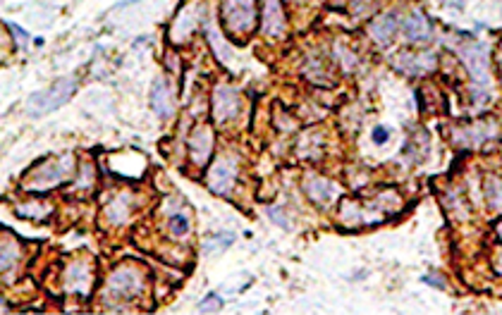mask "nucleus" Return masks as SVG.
<instances>
[{
	"label": "nucleus",
	"instance_id": "1",
	"mask_svg": "<svg viewBox=\"0 0 502 315\" xmlns=\"http://www.w3.org/2000/svg\"><path fill=\"white\" fill-rule=\"evenodd\" d=\"M400 208H402V196L393 189H385L366 205L359 201H352V198L342 201L340 220L342 224H347V227H368V224L385 222Z\"/></svg>",
	"mask_w": 502,
	"mask_h": 315
},
{
	"label": "nucleus",
	"instance_id": "2",
	"mask_svg": "<svg viewBox=\"0 0 502 315\" xmlns=\"http://www.w3.org/2000/svg\"><path fill=\"white\" fill-rule=\"evenodd\" d=\"M74 175V155L72 153H65L60 158H55V160H46L41 162V165L34 170L29 175V180L24 182V189L26 191H48L53 187H60V184H65L67 180H72Z\"/></svg>",
	"mask_w": 502,
	"mask_h": 315
},
{
	"label": "nucleus",
	"instance_id": "3",
	"mask_svg": "<svg viewBox=\"0 0 502 315\" xmlns=\"http://www.w3.org/2000/svg\"><path fill=\"white\" fill-rule=\"evenodd\" d=\"M74 91H77V79L74 77L58 79L55 84L44 88V91H36L29 100H26V115L41 118V115H46V113L58 110L60 105H65V103L72 98Z\"/></svg>",
	"mask_w": 502,
	"mask_h": 315
},
{
	"label": "nucleus",
	"instance_id": "4",
	"mask_svg": "<svg viewBox=\"0 0 502 315\" xmlns=\"http://www.w3.org/2000/svg\"><path fill=\"white\" fill-rule=\"evenodd\" d=\"M223 24L232 36H246L256 24V0H223Z\"/></svg>",
	"mask_w": 502,
	"mask_h": 315
},
{
	"label": "nucleus",
	"instance_id": "5",
	"mask_svg": "<svg viewBox=\"0 0 502 315\" xmlns=\"http://www.w3.org/2000/svg\"><path fill=\"white\" fill-rule=\"evenodd\" d=\"M144 289H146V282L139 268H118L108 277V294L115 299H136Z\"/></svg>",
	"mask_w": 502,
	"mask_h": 315
},
{
	"label": "nucleus",
	"instance_id": "6",
	"mask_svg": "<svg viewBox=\"0 0 502 315\" xmlns=\"http://www.w3.org/2000/svg\"><path fill=\"white\" fill-rule=\"evenodd\" d=\"M459 56H462V63L469 70L473 84L476 86H488L491 81V70H488V48L481 41H466V43L459 48Z\"/></svg>",
	"mask_w": 502,
	"mask_h": 315
},
{
	"label": "nucleus",
	"instance_id": "7",
	"mask_svg": "<svg viewBox=\"0 0 502 315\" xmlns=\"http://www.w3.org/2000/svg\"><path fill=\"white\" fill-rule=\"evenodd\" d=\"M237 182V160L232 155H223L213 162V167L206 175V184L213 194L218 196H228L232 189H235Z\"/></svg>",
	"mask_w": 502,
	"mask_h": 315
},
{
	"label": "nucleus",
	"instance_id": "8",
	"mask_svg": "<svg viewBox=\"0 0 502 315\" xmlns=\"http://www.w3.org/2000/svg\"><path fill=\"white\" fill-rule=\"evenodd\" d=\"M239 91L230 84H218L213 88V120L218 125H225V122L235 120L239 115Z\"/></svg>",
	"mask_w": 502,
	"mask_h": 315
},
{
	"label": "nucleus",
	"instance_id": "9",
	"mask_svg": "<svg viewBox=\"0 0 502 315\" xmlns=\"http://www.w3.org/2000/svg\"><path fill=\"white\" fill-rule=\"evenodd\" d=\"M199 17H204V5L201 3L184 5V8L177 12L173 26H170V38H173L175 43L184 41L199 26Z\"/></svg>",
	"mask_w": 502,
	"mask_h": 315
},
{
	"label": "nucleus",
	"instance_id": "10",
	"mask_svg": "<svg viewBox=\"0 0 502 315\" xmlns=\"http://www.w3.org/2000/svg\"><path fill=\"white\" fill-rule=\"evenodd\" d=\"M213 129L209 125H199L189 136V158L196 167H204L213 153Z\"/></svg>",
	"mask_w": 502,
	"mask_h": 315
},
{
	"label": "nucleus",
	"instance_id": "11",
	"mask_svg": "<svg viewBox=\"0 0 502 315\" xmlns=\"http://www.w3.org/2000/svg\"><path fill=\"white\" fill-rule=\"evenodd\" d=\"M304 191L316 205H330L340 196L338 184L326 180V177H321V175H306L304 177Z\"/></svg>",
	"mask_w": 502,
	"mask_h": 315
},
{
	"label": "nucleus",
	"instance_id": "12",
	"mask_svg": "<svg viewBox=\"0 0 502 315\" xmlns=\"http://www.w3.org/2000/svg\"><path fill=\"white\" fill-rule=\"evenodd\" d=\"M438 60L433 53H402V56H397L395 60V67L404 74H409V77H423V74H428L436 70Z\"/></svg>",
	"mask_w": 502,
	"mask_h": 315
},
{
	"label": "nucleus",
	"instance_id": "13",
	"mask_svg": "<svg viewBox=\"0 0 502 315\" xmlns=\"http://www.w3.org/2000/svg\"><path fill=\"white\" fill-rule=\"evenodd\" d=\"M495 127L491 122H476V125H466L462 129H455L452 139H455L457 146H464V148H478L483 146L488 139H493Z\"/></svg>",
	"mask_w": 502,
	"mask_h": 315
},
{
	"label": "nucleus",
	"instance_id": "14",
	"mask_svg": "<svg viewBox=\"0 0 502 315\" xmlns=\"http://www.w3.org/2000/svg\"><path fill=\"white\" fill-rule=\"evenodd\" d=\"M261 29L271 38H280L285 33V12L280 0H263V22Z\"/></svg>",
	"mask_w": 502,
	"mask_h": 315
},
{
	"label": "nucleus",
	"instance_id": "15",
	"mask_svg": "<svg viewBox=\"0 0 502 315\" xmlns=\"http://www.w3.org/2000/svg\"><path fill=\"white\" fill-rule=\"evenodd\" d=\"M404 36L411 43H423L433 36V26L431 19L423 15L421 10H411L407 17H404Z\"/></svg>",
	"mask_w": 502,
	"mask_h": 315
},
{
	"label": "nucleus",
	"instance_id": "16",
	"mask_svg": "<svg viewBox=\"0 0 502 315\" xmlns=\"http://www.w3.org/2000/svg\"><path fill=\"white\" fill-rule=\"evenodd\" d=\"M151 108H154V113L163 120L173 118V113H175L173 91H170V86L165 84L163 79H156L154 86H151Z\"/></svg>",
	"mask_w": 502,
	"mask_h": 315
},
{
	"label": "nucleus",
	"instance_id": "17",
	"mask_svg": "<svg viewBox=\"0 0 502 315\" xmlns=\"http://www.w3.org/2000/svg\"><path fill=\"white\" fill-rule=\"evenodd\" d=\"M397 26H400V19H397V12H385V15H381L378 19H373L368 26V31H371V38L376 41V43H390L393 41V36L397 33Z\"/></svg>",
	"mask_w": 502,
	"mask_h": 315
},
{
	"label": "nucleus",
	"instance_id": "18",
	"mask_svg": "<svg viewBox=\"0 0 502 315\" xmlns=\"http://www.w3.org/2000/svg\"><path fill=\"white\" fill-rule=\"evenodd\" d=\"M89 284H91V268H89L86 263H74L67 268V275H65V289L67 291L86 294Z\"/></svg>",
	"mask_w": 502,
	"mask_h": 315
},
{
	"label": "nucleus",
	"instance_id": "19",
	"mask_svg": "<svg viewBox=\"0 0 502 315\" xmlns=\"http://www.w3.org/2000/svg\"><path fill=\"white\" fill-rule=\"evenodd\" d=\"M483 191H486V203L493 213H502V177L498 175H488L483 182Z\"/></svg>",
	"mask_w": 502,
	"mask_h": 315
},
{
	"label": "nucleus",
	"instance_id": "20",
	"mask_svg": "<svg viewBox=\"0 0 502 315\" xmlns=\"http://www.w3.org/2000/svg\"><path fill=\"white\" fill-rule=\"evenodd\" d=\"M19 258V246L15 239L0 234V272L10 270Z\"/></svg>",
	"mask_w": 502,
	"mask_h": 315
},
{
	"label": "nucleus",
	"instance_id": "21",
	"mask_svg": "<svg viewBox=\"0 0 502 315\" xmlns=\"http://www.w3.org/2000/svg\"><path fill=\"white\" fill-rule=\"evenodd\" d=\"M106 215L113 224H125L127 217H129V196L122 194L118 198H113V201L108 203V208H106Z\"/></svg>",
	"mask_w": 502,
	"mask_h": 315
},
{
	"label": "nucleus",
	"instance_id": "22",
	"mask_svg": "<svg viewBox=\"0 0 502 315\" xmlns=\"http://www.w3.org/2000/svg\"><path fill=\"white\" fill-rule=\"evenodd\" d=\"M206 36H209V43H211L213 53L218 56L220 63H230V60H232V48L220 41L223 36H220V33L216 31V26H213L211 22H206Z\"/></svg>",
	"mask_w": 502,
	"mask_h": 315
},
{
	"label": "nucleus",
	"instance_id": "23",
	"mask_svg": "<svg viewBox=\"0 0 502 315\" xmlns=\"http://www.w3.org/2000/svg\"><path fill=\"white\" fill-rule=\"evenodd\" d=\"M48 213H51V205L39 203V201L17 205V215L19 217H29V220H44Z\"/></svg>",
	"mask_w": 502,
	"mask_h": 315
},
{
	"label": "nucleus",
	"instance_id": "24",
	"mask_svg": "<svg viewBox=\"0 0 502 315\" xmlns=\"http://www.w3.org/2000/svg\"><path fill=\"white\" fill-rule=\"evenodd\" d=\"M168 229H170V234H173L175 239L187 237V232H189V220H187V215L173 213V215H170V220H168Z\"/></svg>",
	"mask_w": 502,
	"mask_h": 315
},
{
	"label": "nucleus",
	"instance_id": "25",
	"mask_svg": "<svg viewBox=\"0 0 502 315\" xmlns=\"http://www.w3.org/2000/svg\"><path fill=\"white\" fill-rule=\"evenodd\" d=\"M232 242H235V237L232 234H216V237H211L209 242H204V251L206 253L220 251V249H225V246H230Z\"/></svg>",
	"mask_w": 502,
	"mask_h": 315
},
{
	"label": "nucleus",
	"instance_id": "26",
	"mask_svg": "<svg viewBox=\"0 0 502 315\" xmlns=\"http://www.w3.org/2000/svg\"><path fill=\"white\" fill-rule=\"evenodd\" d=\"M220 306H223V299L218 296V294H209L201 304H199V311L201 313H213V311H220Z\"/></svg>",
	"mask_w": 502,
	"mask_h": 315
},
{
	"label": "nucleus",
	"instance_id": "27",
	"mask_svg": "<svg viewBox=\"0 0 502 315\" xmlns=\"http://www.w3.org/2000/svg\"><path fill=\"white\" fill-rule=\"evenodd\" d=\"M268 217H271L273 222H278L280 227L290 229V220H287V215H285V213H280V208H268Z\"/></svg>",
	"mask_w": 502,
	"mask_h": 315
},
{
	"label": "nucleus",
	"instance_id": "28",
	"mask_svg": "<svg viewBox=\"0 0 502 315\" xmlns=\"http://www.w3.org/2000/svg\"><path fill=\"white\" fill-rule=\"evenodd\" d=\"M423 282H426V284H433L436 289H445V279L440 277V275H426Z\"/></svg>",
	"mask_w": 502,
	"mask_h": 315
},
{
	"label": "nucleus",
	"instance_id": "29",
	"mask_svg": "<svg viewBox=\"0 0 502 315\" xmlns=\"http://www.w3.org/2000/svg\"><path fill=\"white\" fill-rule=\"evenodd\" d=\"M373 141L376 143H385V141H388V129H385V127H376L373 129Z\"/></svg>",
	"mask_w": 502,
	"mask_h": 315
},
{
	"label": "nucleus",
	"instance_id": "30",
	"mask_svg": "<svg viewBox=\"0 0 502 315\" xmlns=\"http://www.w3.org/2000/svg\"><path fill=\"white\" fill-rule=\"evenodd\" d=\"M10 29L17 33V41H19V46H26V38H29V33H26L24 29H19L17 24H10Z\"/></svg>",
	"mask_w": 502,
	"mask_h": 315
},
{
	"label": "nucleus",
	"instance_id": "31",
	"mask_svg": "<svg viewBox=\"0 0 502 315\" xmlns=\"http://www.w3.org/2000/svg\"><path fill=\"white\" fill-rule=\"evenodd\" d=\"M495 229H498V237L502 239V222H498V227H495Z\"/></svg>",
	"mask_w": 502,
	"mask_h": 315
},
{
	"label": "nucleus",
	"instance_id": "32",
	"mask_svg": "<svg viewBox=\"0 0 502 315\" xmlns=\"http://www.w3.org/2000/svg\"><path fill=\"white\" fill-rule=\"evenodd\" d=\"M448 3H452V5H462V0H448Z\"/></svg>",
	"mask_w": 502,
	"mask_h": 315
},
{
	"label": "nucleus",
	"instance_id": "33",
	"mask_svg": "<svg viewBox=\"0 0 502 315\" xmlns=\"http://www.w3.org/2000/svg\"><path fill=\"white\" fill-rule=\"evenodd\" d=\"M498 60H500V67H502V48H500V58Z\"/></svg>",
	"mask_w": 502,
	"mask_h": 315
},
{
	"label": "nucleus",
	"instance_id": "34",
	"mask_svg": "<svg viewBox=\"0 0 502 315\" xmlns=\"http://www.w3.org/2000/svg\"><path fill=\"white\" fill-rule=\"evenodd\" d=\"M0 304H3V294H0Z\"/></svg>",
	"mask_w": 502,
	"mask_h": 315
},
{
	"label": "nucleus",
	"instance_id": "35",
	"mask_svg": "<svg viewBox=\"0 0 502 315\" xmlns=\"http://www.w3.org/2000/svg\"><path fill=\"white\" fill-rule=\"evenodd\" d=\"M498 265H502V256H500V263H498Z\"/></svg>",
	"mask_w": 502,
	"mask_h": 315
}]
</instances>
